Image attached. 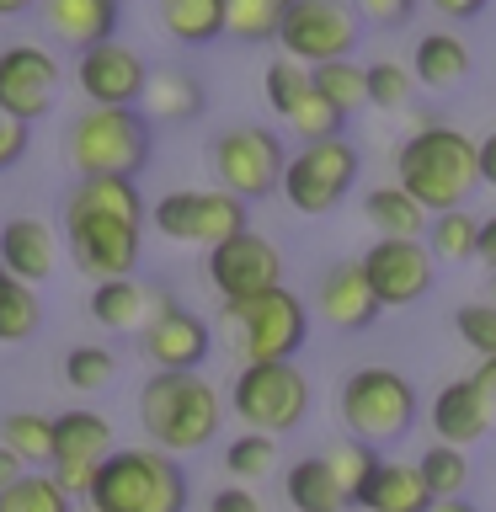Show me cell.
<instances>
[{
  "label": "cell",
  "instance_id": "obj_1",
  "mask_svg": "<svg viewBox=\"0 0 496 512\" xmlns=\"http://www.w3.org/2000/svg\"><path fill=\"white\" fill-rule=\"evenodd\" d=\"M139 235H144V198L134 182L80 176L70 187V198H64V240H70V262L91 283L134 278Z\"/></svg>",
  "mask_w": 496,
  "mask_h": 512
},
{
  "label": "cell",
  "instance_id": "obj_2",
  "mask_svg": "<svg viewBox=\"0 0 496 512\" xmlns=\"http://www.w3.org/2000/svg\"><path fill=\"white\" fill-rule=\"evenodd\" d=\"M395 176L400 192L416 198L427 214H448V208H464V198L480 187V160H475V139L459 134V128H416V134L400 144L395 155Z\"/></svg>",
  "mask_w": 496,
  "mask_h": 512
},
{
  "label": "cell",
  "instance_id": "obj_3",
  "mask_svg": "<svg viewBox=\"0 0 496 512\" xmlns=\"http://www.w3.org/2000/svg\"><path fill=\"white\" fill-rule=\"evenodd\" d=\"M224 400L203 374H150L139 390V427L160 454H198L219 438Z\"/></svg>",
  "mask_w": 496,
  "mask_h": 512
},
{
  "label": "cell",
  "instance_id": "obj_4",
  "mask_svg": "<svg viewBox=\"0 0 496 512\" xmlns=\"http://www.w3.org/2000/svg\"><path fill=\"white\" fill-rule=\"evenodd\" d=\"M86 512H187V470L160 448H112L86 486Z\"/></svg>",
  "mask_w": 496,
  "mask_h": 512
},
{
  "label": "cell",
  "instance_id": "obj_5",
  "mask_svg": "<svg viewBox=\"0 0 496 512\" xmlns=\"http://www.w3.org/2000/svg\"><path fill=\"white\" fill-rule=\"evenodd\" d=\"M155 155V128L139 107H86L70 123V166L80 176H134Z\"/></svg>",
  "mask_w": 496,
  "mask_h": 512
},
{
  "label": "cell",
  "instance_id": "obj_6",
  "mask_svg": "<svg viewBox=\"0 0 496 512\" xmlns=\"http://www.w3.org/2000/svg\"><path fill=\"white\" fill-rule=\"evenodd\" d=\"M336 411H342V427L368 448L400 443L416 422V390L406 374L395 368H358V374L342 379V395H336Z\"/></svg>",
  "mask_w": 496,
  "mask_h": 512
},
{
  "label": "cell",
  "instance_id": "obj_7",
  "mask_svg": "<svg viewBox=\"0 0 496 512\" xmlns=\"http://www.w3.org/2000/svg\"><path fill=\"white\" fill-rule=\"evenodd\" d=\"M219 310H224V326L235 331V347L246 363H294L304 336H310V310L283 283L256 294V299L219 304Z\"/></svg>",
  "mask_w": 496,
  "mask_h": 512
},
{
  "label": "cell",
  "instance_id": "obj_8",
  "mask_svg": "<svg viewBox=\"0 0 496 512\" xmlns=\"http://www.w3.org/2000/svg\"><path fill=\"white\" fill-rule=\"evenodd\" d=\"M230 406L251 432L262 438H283L304 422L310 411V379L294 363H246L230 384Z\"/></svg>",
  "mask_w": 496,
  "mask_h": 512
},
{
  "label": "cell",
  "instance_id": "obj_9",
  "mask_svg": "<svg viewBox=\"0 0 496 512\" xmlns=\"http://www.w3.org/2000/svg\"><path fill=\"white\" fill-rule=\"evenodd\" d=\"M208 166H214V176H219V192L251 203V198L278 192L288 150H283V139L272 134V128L240 123V128H224V134L208 144Z\"/></svg>",
  "mask_w": 496,
  "mask_h": 512
},
{
  "label": "cell",
  "instance_id": "obj_10",
  "mask_svg": "<svg viewBox=\"0 0 496 512\" xmlns=\"http://www.w3.org/2000/svg\"><path fill=\"white\" fill-rule=\"evenodd\" d=\"M150 224L166 240H176V246H203V251H214L219 240L251 230L246 203L230 198V192H219V187H176V192H166V198L150 208Z\"/></svg>",
  "mask_w": 496,
  "mask_h": 512
},
{
  "label": "cell",
  "instance_id": "obj_11",
  "mask_svg": "<svg viewBox=\"0 0 496 512\" xmlns=\"http://www.w3.org/2000/svg\"><path fill=\"white\" fill-rule=\"evenodd\" d=\"M352 182H358V150L347 139H315L288 155L278 187L299 214H331L352 192Z\"/></svg>",
  "mask_w": 496,
  "mask_h": 512
},
{
  "label": "cell",
  "instance_id": "obj_12",
  "mask_svg": "<svg viewBox=\"0 0 496 512\" xmlns=\"http://www.w3.org/2000/svg\"><path fill=\"white\" fill-rule=\"evenodd\" d=\"M278 43H283V59L304 64V70L331 64V59H352V48H358V11L347 0H294L283 11Z\"/></svg>",
  "mask_w": 496,
  "mask_h": 512
},
{
  "label": "cell",
  "instance_id": "obj_13",
  "mask_svg": "<svg viewBox=\"0 0 496 512\" xmlns=\"http://www.w3.org/2000/svg\"><path fill=\"white\" fill-rule=\"evenodd\" d=\"M208 283L224 304H240V299H256L267 288L283 283V251L272 246L267 235L256 230H240L230 240H219L208 251Z\"/></svg>",
  "mask_w": 496,
  "mask_h": 512
},
{
  "label": "cell",
  "instance_id": "obj_14",
  "mask_svg": "<svg viewBox=\"0 0 496 512\" xmlns=\"http://www.w3.org/2000/svg\"><path fill=\"white\" fill-rule=\"evenodd\" d=\"M358 272L379 310H406V304L427 299L432 288V256L422 240H374L363 251Z\"/></svg>",
  "mask_w": 496,
  "mask_h": 512
},
{
  "label": "cell",
  "instance_id": "obj_15",
  "mask_svg": "<svg viewBox=\"0 0 496 512\" xmlns=\"http://www.w3.org/2000/svg\"><path fill=\"white\" fill-rule=\"evenodd\" d=\"M59 96V59L38 43H11L0 48V112L16 123H38L54 112Z\"/></svg>",
  "mask_w": 496,
  "mask_h": 512
},
{
  "label": "cell",
  "instance_id": "obj_16",
  "mask_svg": "<svg viewBox=\"0 0 496 512\" xmlns=\"http://www.w3.org/2000/svg\"><path fill=\"white\" fill-rule=\"evenodd\" d=\"M112 454V422L102 411H86V406H75V411H64L54 416V486L70 496H86L91 486V475H96V464H102Z\"/></svg>",
  "mask_w": 496,
  "mask_h": 512
},
{
  "label": "cell",
  "instance_id": "obj_17",
  "mask_svg": "<svg viewBox=\"0 0 496 512\" xmlns=\"http://www.w3.org/2000/svg\"><path fill=\"white\" fill-rule=\"evenodd\" d=\"M144 358L155 363V374H198L203 358L214 352V331H208L203 315L182 310V304H166L150 326L139 331Z\"/></svg>",
  "mask_w": 496,
  "mask_h": 512
},
{
  "label": "cell",
  "instance_id": "obj_18",
  "mask_svg": "<svg viewBox=\"0 0 496 512\" xmlns=\"http://www.w3.org/2000/svg\"><path fill=\"white\" fill-rule=\"evenodd\" d=\"M144 75H150V64L128 43H96L75 59V86L86 91L91 107H139Z\"/></svg>",
  "mask_w": 496,
  "mask_h": 512
},
{
  "label": "cell",
  "instance_id": "obj_19",
  "mask_svg": "<svg viewBox=\"0 0 496 512\" xmlns=\"http://www.w3.org/2000/svg\"><path fill=\"white\" fill-rule=\"evenodd\" d=\"M491 427H496V406H491V390L480 384V374L448 379L438 390V400H432V432L448 448H470Z\"/></svg>",
  "mask_w": 496,
  "mask_h": 512
},
{
  "label": "cell",
  "instance_id": "obj_20",
  "mask_svg": "<svg viewBox=\"0 0 496 512\" xmlns=\"http://www.w3.org/2000/svg\"><path fill=\"white\" fill-rule=\"evenodd\" d=\"M54 230H48L43 219H6L0 224V272H6L11 283H27L38 288L54 278Z\"/></svg>",
  "mask_w": 496,
  "mask_h": 512
},
{
  "label": "cell",
  "instance_id": "obj_21",
  "mask_svg": "<svg viewBox=\"0 0 496 512\" xmlns=\"http://www.w3.org/2000/svg\"><path fill=\"white\" fill-rule=\"evenodd\" d=\"M315 310L336 331H368L379 320V304H374V294H368L358 262L326 267V278H320V288H315Z\"/></svg>",
  "mask_w": 496,
  "mask_h": 512
},
{
  "label": "cell",
  "instance_id": "obj_22",
  "mask_svg": "<svg viewBox=\"0 0 496 512\" xmlns=\"http://www.w3.org/2000/svg\"><path fill=\"white\" fill-rule=\"evenodd\" d=\"M166 304H176L166 288H144L134 278H107L91 288V320L107 331H144Z\"/></svg>",
  "mask_w": 496,
  "mask_h": 512
},
{
  "label": "cell",
  "instance_id": "obj_23",
  "mask_svg": "<svg viewBox=\"0 0 496 512\" xmlns=\"http://www.w3.org/2000/svg\"><path fill=\"white\" fill-rule=\"evenodd\" d=\"M43 22L54 38H64L70 48H96V43H112L118 32V16H123V0H38Z\"/></svg>",
  "mask_w": 496,
  "mask_h": 512
},
{
  "label": "cell",
  "instance_id": "obj_24",
  "mask_svg": "<svg viewBox=\"0 0 496 512\" xmlns=\"http://www.w3.org/2000/svg\"><path fill=\"white\" fill-rule=\"evenodd\" d=\"M427 486L416 475V464H400V459H379L374 470L363 475V486L352 491V507L363 512H427Z\"/></svg>",
  "mask_w": 496,
  "mask_h": 512
},
{
  "label": "cell",
  "instance_id": "obj_25",
  "mask_svg": "<svg viewBox=\"0 0 496 512\" xmlns=\"http://www.w3.org/2000/svg\"><path fill=\"white\" fill-rule=\"evenodd\" d=\"M139 112L150 123H187L203 112V86L192 80L187 70H150L144 75V96H139Z\"/></svg>",
  "mask_w": 496,
  "mask_h": 512
},
{
  "label": "cell",
  "instance_id": "obj_26",
  "mask_svg": "<svg viewBox=\"0 0 496 512\" xmlns=\"http://www.w3.org/2000/svg\"><path fill=\"white\" fill-rule=\"evenodd\" d=\"M470 75V48H464L454 32H427L416 38V54H411V80L416 86H432V91H448Z\"/></svg>",
  "mask_w": 496,
  "mask_h": 512
},
{
  "label": "cell",
  "instance_id": "obj_27",
  "mask_svg": "<svg viewBox=\"0 0 496 512\" xmlns=\"http://www.w3.org/2000/svg\"><path fill=\"white\" fill-rule=\"evenodd\" d=\"M283 496L294 512H347V496L336 486V475L326 470V459L310 454V459H294L283 470Z\"/></svg>",
  "mask_w": 496,
  "mask_h": 512
},
{
  "label": "cell",
  "instance_id": "obj_28",
  "mask_svg": "<svg viewBox=\"0 0 496 512\" xmlns=\"http://www.w3.org/2000/svg\"><path fill=\"white\" fill-rule=\"evenodd\" d=\"M363 214H368V224L379 230V240H422V230H427V208L416 203V198H406L395 182L368 192V198H363Z\"/></svg>",
  "mask_w": 496,
  "mask_h": 512
},
{
  "label": "cell",
  "instance_id": "obj_29",
  "mask_svg": "<svg viewBox=\"0 0 496 512\" xmlns=\"http://www.w3.org/2000/svg\"><path fill=\"white\" fill-rule=\"evenodd\" d=\"M160 27L187 48L219 43L224 38V0H160Z\"/></svg>",
  "mask_w": 496,
  "mask_h": 512
},
{
  "label": "cell",
  "instance_id": "obj_30",
  "mask_svg": "<svg viewBox=\"0 0 496 512\" xmlns=\"http://www.w3.org/2000/svg\"><path fill=\"white\" fill-rule=\"evenodd\" d=\"M310 91L326 102L336 118H352L358 107H368V91H363V64L352 59H331V64H315L310 70Z\"/></svg>",
  "mask_w": 496,
  "mask_h": 512
},
{
  "label": "cell",
  "instance_id": "obj_31",
  "mask_svg": "<svg viewBox=\"0 0 496 512\" xmlns=\"http://www.w3.org/2000/svg\"><path fill=\"white\" fill-rule=\"evenodd\" d=\"M0 448H11L22 464L54 459V416L43 411H6L0 416Z\"/></svg>",
  "mask_w": 496,
  "mask_h": 512
},
{
  "label": "cell",
  "instance_id": "obj_32",
  "mask_svg": "<svg viewBox=\"0 0 496 512\" xmlns=\"http://www.w3.org/2000/svg\"><path fill=\"white\" fill-rule=\"evenodd\" d=\"M294 0H224V32L235 43H272Z\"/></svg>",
  "mask_w": 496,
  "mask_h": 512
},
{
  "label": "cell",
  "instance_id": "obj_33",
  "mask_svg": "<svg viewBox=\"0 0 496 512\" xmlns=\"http://www.w3.org/2000/svg\"><path fill=\"white\" fill-rule=\"evenodd\" d=\"M416 475H422V486L432 502H443V496H464L470 486V454L464 448H448V443H432L422 459H416Z\"/></svg>",
  "mask_w": 496,
  "mask_h": 512
},
{
  "label": "cell",
  "instance_id": "obj_34",
  "mask_svg": "<svg viewBox=\"0 0 496 512\" xmlns=\"http://www.w3.org/2000/svg\"><path fill=\"white\" fill-rule=\"evenodd\" d=\"M43 326V299L27 283H0V342H27Z\"/></svg>",
  "mask_w": 496,
  "mask_h": 512
},
{
  "label": "cell",
  "instance_id": "obj_35",
  "mask_svg": "<svg viewBox=\"0 0 496 512\" xmlns=\"http://www.w3.org/2000/svg\"><path fill=\"white\" fill-rule=\"evenodd\" d=\"M0 512H75L70 496L54 486V475H22L16 486L0 491Z\"/></svg>",
  "mask_w": 496,
  "mask_h": 512
},
{
  "label": "cell",
  "instance_id": "obj_36",
  "mask_svg": "<svg viewBox=\"0 0 496 512\" xmlns=\"http://www.w3.org/2000/svg\"><path fill=\"white\" fill-rule=\"evenodd\" d=\"M262 96H267V107L278 112V118H288V112L310 96V70L294 64V59H272L262 70Z\"/></svg>",
  "mask_w": 496,
  "mask_h": 512
},
{
  "label": "cell",
  "instance_id": "obj_37",
  "mask_svg": "<svg viewBox=\"0 0 496 512\" xmlns=\"http://www.w3.org/2000/svg\"><path fill=\"white\" fill-rule=\"evenodd\" d=\"M427 246H432V256H443V262H470V256H475V219L459 214V208L432 214Z\"/></svg>",
  "mask_w": 496,
  "mask_h": 512
},
{
  "label": "cell",
  "instance_id": "obj_38",
  "mask_svg": "<svg viewBox=\"0 0 496 512\" xmlns=\"http://www.w3.org/2000/svg\"><path fill=\"white\" fill-rule=\"evenodd\" d=\"M363 91H368V107H384V112H400L411 102V91H416V80L406 64H395V59H379V64H368L363 70Z\"/></svg>",
  "mask_w": 496,
  "mask_h": 512
},
{
  "label": "cell",
  "instance_id": "obj_39",
  "mask_svg": "<svg viewBox=\"0 0 496 512\" xmlns=\"http://www.w3.org/2000/svg\"><path fill=\"white\" fill-rule=\"evenodd\" d=\"M118 374V358L96 342H80L64 352V384L70 390H107V379Z\"/></svg>",
  "mask_w": 496,
  "mask_h": 512
},
{
  "label": "cell",
  "instance_id": "obj_40",
  "mask_svg": "<svg viewBox=\"0 0 496 512\" xmlns=\"http://www.w3.org/2000/svg\"><path fill=\"white\" fill-rule=\"evenodd\" d=\"M278 464V438H262V432H240V438L224 448V470L235 480H262Z\"/></svg>",
  "mask_w": 496,
  "mask_h": 512
},
{
  "label": "cell",
  "instance_id": "obj_41",
  "mask_svg": "<svg viewBox=\"0 0 496 512\" xmlns=\"http://www.w3.org/2000/svg\"><path fill=\"white\" fill-rule=\"evenodd\" d=\"M326 470L336 475V486H342V496H347V507H352V491L363 486V475L379 464V448H368V443H358V438H342L336 448H326Z\"/></svg>",
  "mask_w": 496,
  "mask_h": 512
},
{
  "label": "cell",
  "instance_id": "obj_42",
  "mask_svg": "<svg viewBox=\"0 0 496 512\" xmlns=\"http://www.w3.org/2000/svg\"><path fill=\"white\" fill-rule=\"evenodd\" d=\"M283 123L294 128V134H299L304 144H315V139H342V123H347V118H336V112H331V107H326V102H320V96L310 91V96H304V102H299L294 112H288Z\"/></svg>",
  "mask_w": 496,
  "mask_h": 512
},
{
  "label": "cell",
  "instance_id": "obj_43",
  "mask_svg": "<svg viewBox=\"0 0 496 512\" xmlns=\"http://www.w3.org/2000/svg\"><path fill=\"white\" fill-rule=\"evenodd\" d=\"M454 331L480 352V358H496V304H464L454 315Z\"/></svg>",
  "mask_w": 496,
  "mask_h": 512
},
{
  "label": "cell",
  "instance_id": "obj_44",
  "mask_svg": "<svg viewBox=\"0 0 496 512\" xmlns=\"http://www.w3.org/2000/svg\"><path fill=\"white\" fill-rule=\"evenodd\" d=\"M27 144H32V128H27V123H16V118H6V112H0V171L22 166Z\"/></svg>",
  "mask_w": 496,
  "mask_h": 512
},
{
  "label": "cell",
  "instance_id": "obj_45",
  "mask_svg": "<svg viewBox=\"0 0 496 512\" xmlns=\"http://www.w3.org/2000/svg\"><path fill=\"white\" fill-rule=\"evenodd\" d=\"M352 11H358L363 22H374V27H400V22H411L416 0H358Z\"/></svg>",
  "mask_w": 496,
  "mask_h": 512
},
{
  "label": "cell",
  "instance_id": "obj_46",
  "mask_svg": "<svg viewBox=\"0 0 496 512\" xmlns=\"http://www.w3.org/2000/svg\"><path fill=\"white\" fill-rule=\"evenodd\" d=\"M208 512H262V502H256L246 486H224V491H214Z\"/></svg>",
  "mask_w": 496,
  "mask_h": 512
},
{
  "label": "cell",
  "instance_id": "obj_47",
  "mask_svg": "<svg viewBox=\"0 0 496 512\" xmlns=\"http://www.w3.org/2000/svg\"><path fill=\"white\" fill-rule=\"evenodd\" d=\"M427 6H432V11H443L448 22H470V16H480V11L491 6V0H427Z\"/></svg>",
  "mask_w": 496,
  "mask_h": 512
},
{
  "label": "cell",
  "instance_id": "obj_48",
  "mask_svg": "<svg viewBox=\"0 0 496 512\" xmlns=\"http://www.w3.org/2000/svg\"><path fill=\"white\" fill-rule=\"evenodd\" d=\"M475 256H480V262H486V267L496 272V214L475 224Z\"/></svg>",
  "mask_w": 496,
  "mask_h": 512
},
{
  "label": "cell",
  "instance_id": "obj_49",
  "mask_svg": "<svg viewBox=\"0 0 496 512\" xmlns=\"http://www.w3.org/2000/svg\"><path fill=\"white\" fill-rule=\"evenodd\" d=\"M475 160H480V182L496 187V134H486V139L475 144Z\"/></svg>",
  "mask_w": 496,
  "mask_h": 512
},
{
  "label": "cell",
  "instance_id": "obj_50",
  "mask_svg": "<svg viewBox=\"0 0 496 512\" xmlns=\"http://www.w3.org/2000/svg\"><path fill=\"white\" fill-rule=\"evenodd\" d=\"M22 475H27V464L16 459L11 448H0V491H6V486H16V480H22Z\"/></svg>",
  "mask_w": 496,
  "mask_h": 512
},
{
  "label": "cell",
  "instance_id": "obj_51",
  "mask_svg": "<svg viewBox=\"0 0 496 512\" xmlns=\"http://www.w3.org/2000/svg\"><path fill=\"white\" fill-rule=\"evenodd\" d=\"M427 512H475L464 496H443V502H427Z\"/></svg>",
  "mask_w": 496,
  "mask_h": 512
},
{
  "label": "cell",
  "instance_id": "obj_52",
  "mask_svg": "<svg viewBox=\"0 0 496 512\" xmlns=\"http://www.w3.org/2000/svg\"><path fill=\"white\" fill-rule=\"evenodd\" d=\"M32 6H38V0H0V22H11V16H22Z\"/></svg>",
  "mask_w": 496,
  "mask_h": 512
},
{
  "label": "cell",
  "instance_id": "obj_53",
  "mask_svg": "<svg viewBox=\"0 0 496 512\" xmlns=\"http://www.w3.org/2000/svg\"><path fill=\"white\" fill-rule=\"evenodd\" d=\"M475 374H480V384H486V390H491V406H496V358H486V363L475 368Z\"/></svg>",
  "mask_w": 496,
  "mask_h": 512
},
{
  "label": "cell",
  "instance_id": "obj_54",
  "mask_svg": "<svg viewBox=\"0 0 496 512\" xmlns=\"http://www.w3.org/2000/svg\"><path fill=\"white\" fill-rule=\"evenodd\" d=\"M0 283H6V272H0Z\"/></svg>",
  "mask_w": 496,
  "mask_h": 512
},
{
  "label": "cell",
  "instance_id": "obj_55",
  "mask_svg": "<svg viewBox=\"0 0 496 512\" xmlns=\"http://www.w3.org/2000/svg\"><path fill=\"white\" fill-rule=\"evenodd\" d=\"M491 283H496V272H491Z\"/></svg>",
  "mask_w": 496,
  "mask_h": 512
}]
</instances>
